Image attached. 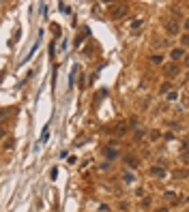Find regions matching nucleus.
I'll use <instances>...</instances> for the list:
<instances>
[{
  "label": "nucleus",
  "instance_id": "nucleus-5",
  "mask_svg": "<svg viewBox=\"0 0 189 212\" xmlns=\"http://www.w3.org/2000/svg\"><path fill=\"white\" fill-rule=\"evenodd\" d=\"M176 64H168V66H165V75H176Z\"/></svg>",
  "mask_w": 189,
  "mask_h": 212
},
{
  "label": "nucleus",
  "instance_id": "nucleus-2",
  "mask_svg": "<svg viewBox=\"0 0 189 212\" xmlns=\"http://www.w3.org/2000/svg\"><path fill=\"white\" fill-rule=\"evenodd\" d=\"M165 30H168V34H178V32H181V26H178L176 21H168Z\"/></svg>",
  "mask_w": 189,
  "mask_h": 212
},
{
  "label": "nucleus",
  "instance_id": "nucleus-10",
  "mask_svg": "<svg viewBox=\"0 0 189 212\" xmlns=\"http://www.w3.org/2000/svg\"><path fill=\"white\" fill-rule=\"evenodd\" d=\"M178 99V94H176V90H172L170 94H168V101H176Z\"/></svg>",
  "mask_w": 189,
  "mask_h": 212
},
{
  "label": "nucleus",
  "instance_id": "nucleus-15",
  "mask_svg": "<svg viewBox=\"0 0 189 212\" xmlns=\"http://www.w3.org/2000/svg\"><path fill=\"white\" fill-rule=\"evenodd\" d=\"M5 135H7V133H5V129H0V139H2Z\"/></svg>",
  "mask_w": 189,
  "mask_h": 212
},
{
  "label": "nucleus",
  "instance_id": "nucleus-13",
  "mask_svg": "<svg viewBox=\"0 0 189 212\" xmlns=\"http://www.w3.org/2000/svg\"><path fill=\"white\" fill-rule=\"evenodd\" d=\"M114 156H116V150H114V148H110V150H108V159H110V161H112V159H114Z\"/></svg>",
  "mask_w": 189,
  "mask_h": 212
},
{
  "label": "nucleus",
  "instance_id": "nucleus-4",
  "mask_svg": "<svg viewBox=\"0 0 189 212\" xmlns=\"http://www.w3.org/2000/svg\"><path fill=\"white\" fill-rule=\"evenodd\" d=\"M170 56H172V60H181V58H185V52L181 50V47H176V50L170 52Z\"/></svg>",
  "mask_w": 189,
  "mask_h": 212
},
{
  "label": "nucleus",
  "instance_id": "nucleus-9",
  "mask_svg": "<svg viewBox=\"0 0 189 212\" xmlns=\"http://www.w3.org/2000/svg\"><path fill=\"white\" fill-rule=\"evenodd\" d=\"M47 135H50V131H43V135H41V139H39V144H45V141H47Z\"/></svg>",
  "mask_w": 189,
  "mask_h": 212
},
{
  "label": "nucleus",
  "instance_id": "nucleus-12",
  "mask_svg": "<svg viewBox=\"0 0 189 212\" xmlns=\"http://www.w3.org/2000/svg\"><path fill=\"white\" fill-rule=\"evenodd\" d=\"M140 26H142V19H135V21H133V24H131V28H133V30H138V28H140Z\"/></svg>",
  "mask_w": 189,
  "mask_h": 212
},
{
  "label": "nucleus",
  "instance_id": "nucleus-1",
  "mask_svg": "<svg viewBox=\"0 0 189 212\" xmlns=\"http://www.w3.org/2000/svg\"><path fill=\"white\" fill-rule=\"evenodd\" d=\"M125 15H127V5H118V7H116V11H112V17H114V19L125 17Z\"/></svg>",
  "mask_w": 189,
  "mask_h": 212
},
{
  "label": "nucleus",
  "instance_id": "nucleus-6",
  "mask_svg": "<svg viewBox=\"0 0 189 212\" xmlns=\"http://www.w3.org/2000/svg\"><path fill=\"white\" fill-rule=\"evenodd\" d=\"M127 165H129V167H131V169H135V167H138V165H140V163H138V161H135L133 156H127Z\"/></svg>",
  "mask_w": 189,
  "mask_h": 212
},
{
  "label": "nucleus",
  "instance_id": "nucleus-14",
  "mask_svg": "<svg viewBox=\"0 0 189 212\" xmlns=\"http://www.w3.org/2000/svg\"><path fill=\"white\" fill-rule=\"evenodd\" d=\"M50 176H52V180H54V178H56V176H58V169H56V167H54V169H52V172H50Z\"/></svg>",
  "mask_w": 189,
  "mask_h": 212
},
{
  "label": "nucleus",
  "instance_id": "nucleus-3",
  "mask_svg": "<svg viewBox=\"0 0 189 212\" xmlns=\"http://www.w3.org/2000/svg\"><path fill=\"white\" fill-rule=\"evenodd\" d=\"M151 174H153V176H157V178H165V169L161 167V165H155V167L151 169Z\"/></svg>",
  "mask_w": 189,
  "mask_h": 212
},
{
  "label": "nucleus",
  "instance_id": "nucleus-8",
  "mask_svg": "<svg viewBox=\"0 0 189 212\" xmlns=\"http://www.w3.org/2000/svg\"><path fill=\"white\" fill-rule=\"evenodd\" d=\"M151 62H155V64H161V62H163V58H161L159 54H157V56H151Z\"/></svg>",
  "mask_w": 189,
  "mask_h": 212
},
{
  "label": "nucleus",
  "instance_id": "nucleus-16",
  "mask_svg": "<svg viewBox=\"0 0 189 212\" xmlns=\"http://www.w3.org/2000/svg\"><path fill=\"white\" fill-rule=\"evenodd\" d=\"M155 212H168V208H159V210H155Z\"/></svg>",
  "mask_w": 189,
  "mask_h": 212
},
{
  "label": "nucleus",
  "instance_id": "nucleus-7",
  "mask_svg": "<svg viewBox=\"0 0 189 212\" xmlns=\"http://www.w3.org/2000/svg\"><path fill=\"white\" fill-rule=\"evenodd\" d=\"M116 133H118V135H125V133H127V124H125V122L118 124V127H116Z\"/></svg>",
  "mask_w": 189,
  "mask_h": 212
},
{
  "label": "nucleus",
  "instance_id": "nucleus-11",
  "mask_svg": "<svg viewBox=\"0 0 189 212\" xmlns=\"http://www.w3.org/2000/svg\"><path fill=\"white\" fill-rule=\"evenodd\" d=\"M133 180H135V178H133V174H125V182H127V184H131Z\"/></svg>",
  "mask_w": 189,
  "mask_h": 212
}]
</instances>
